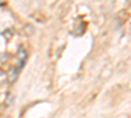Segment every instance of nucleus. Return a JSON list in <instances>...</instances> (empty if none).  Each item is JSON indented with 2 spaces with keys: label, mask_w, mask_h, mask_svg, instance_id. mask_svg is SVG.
<instances>
[{
  "label": "nucleus",
  "mask_w": 131,
  "mask_h": 118,
  "mask_svg": "<svg viewBox=\"0 0 131 118\" xmlns=\"http://www.w3.org/2000/svg\"><path fill=\"white\" fill-rule=\"evenodd\" d=\"M5 80H7V75H5V72H4L3 70H0V85L4 84Z\"/></svg>",
  "instance_id": "nucleus-1"
}]
</instances>
